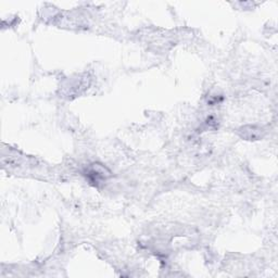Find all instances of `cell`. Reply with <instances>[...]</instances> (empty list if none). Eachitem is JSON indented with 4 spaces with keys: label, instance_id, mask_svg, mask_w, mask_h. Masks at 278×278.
Listing matches in <instances>:
<instances>
[{
    "label": "cell",
    "instance_id": "6da1fadb",
    "mask_svg": "<svg viewBox=\"0 0 278 278\" xmlns=\"http://www.w3.org/2000/svg\"><path fill=\"white\" fill-rule=\"evenodd\" d=\"M107 169L106 167L101 166L100 164H93L89 170L86 173V176L89 178V181L92 183H100L101 181H106L108 177V174L110 173H106Z\"/></svg>",
    "mask_w": 278,
    "mask_h": 278
}]
</instances>
